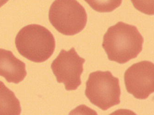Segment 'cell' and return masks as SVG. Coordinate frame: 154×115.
<instances>
[{
	"instance_id": "cell-1",
	"label": "cell",
	"mask_w": 154,
	"mask_h": 115,
	"mask_svg": "<svg viewBox=\"0 0 154 115\" xmlns=\"http://www.w3.org/2000/svg\"><path fill=\"white\" fill-rule=\"evenodd\" d=\"M143 43V37L136 26L119 22L104 35L102 47L110 61L123 64L137 57Z\"/></svg>"
},
{
	"instance_id": "cell-2",
	"label": "cell",
	"mask_w": 154,
	"mask_h": 115,
	"mask_svg": "<svg viewBox=\"0 0 154 115\" xmlns=\"http://www.w3.org/2000/svg\"><path fill=\"white\" fill-rule=\"evenodd\" d=\"M15 43L20 55L35 63L48 60L56 47L55 38L50 31L36 24L21 29L16 36Z\"/></svg>"
},
{
	"instance_id": "cell-3",
	"label": "cell",
	"mask_w": 154,
	"mask_h": 115,
	"mask_svg": "<svg viewBox=\"0 0 154 115\" xmlns=\"http://www.w3.org/2000/svg\"><path fill=\"white\" fill-rule=\"evenodd\" d=\"M49 19L60 33L73 36L85 28L88 16L85 8L76 0H55L50 8Z\"/></svg>"
},
{
	"instance_id": "cell-4",
	"label": "cell",
	"mask_w": 154,
	"mask_h": 115,
	"mask_svg": "<svg viewBox=\"0 0 154 115\" xmlns=\"http://www.w3.org/2000/svg\"><path fill=\"white\" fill-rule=\"evenodd\" d=\"M85 95L91 103L102 110H107L120 104L119 79L109 71L91 73L86 83Z\"/></svg>"
},
{
	"instance_id": "cell-5",
	"label": "cell",
	"mask_w": 154,
	"mask_h": 115,
	"mask_svg": "<svg viewBox=\"0 0 154 115\" xmlns=\"http://www.w3.org/2000/svg\"><path fill=\"white\" fill-rule=\"evenodd\" d=\"M85 60L80 57L75 48L62 50L51 63V68L58 83H63L66 90H75L82 84L81 76Z\"/></svg>"
},
{
	"instance_id": "cell-6",
	"label": "cell",
	"mask_w": 154,
	"mask_h": 115,
	"mask_svg": "<svg viewBox=\"0 0 154 115\" xmlns=\"http://www.w3.org/2000/svg\"><path fill=\"white\" fill-rule=\"evenodd\" d=\"M127 92L139 99H145L154 92V65L148 61L134 63L125 73Z\"/></svg>"
},
{
	"instance_id": "cell-7",
	"label": "cell",
	"mask_w": 154,
	"mask_h": 115,
	"mask_svg": "<svg viewBox=\"0 0 154 115\" xmlns=\"http://www.w3.org/2000/svg\"><path fill=\"white\" fill-rule=\"evenodd\" d=\"M26 64L10 51L0 49V76L9 83L18 84L26 77Z\"/></svg>"
},
{
	"instance_id": "cell-8",
	"label": "cell",
	"mask_w": 154,
	"mask_h": 115,
	"mask_svg": "<svg viewBox=\"0 0 154 115\" xmlns=\"http://www.w3.org/2000/svg\"><path fill=\"white\" fill-rule=\"evenodd\" d=\"M21 111L20 102L14 93L0 81V115H19Z\"/></svg>"
},
{
	"instance_id": "cell-9",
	"label": "cell",
	"mask_w": 154,
	"mask_h": 115,
	"mask_svg": "<svg viewBox=\"0 0 154 115\" xmlns=\"http://www.w3.org/2000/svg\"><path fill=\"white\" fill-rule=\"evenodd\" d=\"M94 10L100 13L112 12L119 7L122 0H84Z\"/></svg>"
},
{
	"instance_id": "cell-10",
	"label": "cell",
	"mask_w": 154,
	"mask_h": 115,
	"mask_svg": "<svg viewBox=\"0 0 154 115\" xmlns=\"http://www.w3.org/2000/svg\"><path fill=\"white\" fill-rule=\"evenodd\" d=\"M154 0H131L136 9L144 14L153 15L154 14Z\"/></svg>"
},
{
	"instance_id": "cell-11",
	"label": "cell",
	"mask_w": 154,
	"mask_h": 115,
	"mask_svg": "<svg viewBox=\"0 0 154 115\" xmlns=\"http://www.w3.org/2000/svg\"><path fill=\"white\" fill-rule=\"evenodd\" d=\"M9 0H0V8L2 7V6L6 4V3H7L8 1Z\"/></svg>"
}]
</instances>
